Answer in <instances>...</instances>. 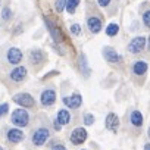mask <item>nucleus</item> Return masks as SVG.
I'll return each mask as SVG.
<instances>
[{
  "label": "nucleus",
  "mask_w": 150,
  "mask_h": 150,
  "mask_svg": "<svg viewBox=\"0 0 150 150\" xmlns=\"http://www.w3.org/2000/svg\"><path fill=\"white\" fill-rule=\"evenodd\" d=\"M71 31H72V34L78 35V34H81V27H80L78 24H74V25L71 27Z\"/></svg>",
  "instance_id": "a878e982"
},
{
  "label": "nucleus",
  "mask_w": 150,
  "mask_h": 150,
  "mask_svg": "<svg viewBox=\"0 0 150 150\" xmlns=\"http://www.w3.org/2000/svg\"><path fill=\"white\" fill-rule=\"evenodd\" d=\"M44 22H46V25H47V28H49V31H50V34H52V37L54 38V41H62V38H63V35L60 34V31L57 30V27L50 21V19H44Z\"/></svg>",
  "instance_id": "4468645a"
},
{
  "label": "nucleus",
  "mask_w": 150,
  "mask_h": 150,
  "mask_svg": "<svg viewBox=\"0 0 150 150\" xmlns=\"http://www.w3.org/2000/svg\"><path fill=\"white\" fill-rule=\"evenodd\" d=\"M97 2H99V5H100V6H103V8H105V6H108V5L110 3V0H97Z\"/></svg>",
  "instance_id": "cd10ccee"
},
{
  "label": "nucleus",
  "mask_w": 150,
  "mask_h": 150,
  "mask_svg": "<svg viewBox=\"0 0 150 150\" xmlns=\"http://www.w3.org/2000/svg\"><path fill=\"white\" fill-rule=\"evenodd\" d=\"M8 140H9L11 143H13V144L22 141V140H24V132H22V129H19V128H12V129H9V131H8Z\"/></svg>",
  "instance_id": "9b49d317"
},
{
  "label": "nucleus",
  "mask_w": 150,
  "mask_h": 150,
  "mask_svg": "<svg viewBox=\"0 0 150 150\" xmlns=\"http://www.w3.org/2000/svg\"><path fill=\"white\" fill-rule=\"evenodd\" d=\"M56 11L57 12H62L63 9H65V6H66V0H56Z\"/></svg>",
  "instance_id": "4be33fe9"
},
{
  "label": "nucleus",
  "mask_w": 150,
  "mask_h": 150,
  "mask_svg": "<svg viewBox=\"0 0 150 150\" xmlns=\"http://www.w3.org/2000/svg\"><path fill=\"white\" fill-rule=\"evenodd\" d=\"M25 77H27V68H25V66H18V68H15V69L11 72V78H12L13 81H16V83L22 81Z\"/></svg>",
  "instance_id": "ddd939ff"
},
{
  "label": "nucleus",
  "mask_w": 150,
  "mask_h": 150,
  "mask_svg": "<svg viewBox=\"0 0 150 150\" xmlns=\"http://www.w3.org/2000/svg\"><path fill=\"white\" fill-rule=\"evenodd\" d=\"M86 140H87V131H86V128L78 127V128H75V129L71 132V143L75 144V146L83 144Z\"/></svg>",
  "instance_id": "7ed1b4c3"
},
{
  "label": "nucleus",
  "mask_w": 150,
  "mask_h": 150,
  "mask_svg": "<svg viewBox=\"0 0 150 150\" xmlns=\"http://www.w3.org/2000/svg\"><path fill=\"white\" fill-rule=\"evenodd\" d=\"M80 71H81V74L84 75V78H88L90 74H91L90 66H88V62H87V57H86L84 53L80 56Z\"/></svg>",
  "instance_id": "2eb2a0df"
},
{
  "label": "nucleus",
  "mask_w": 150,
  "mask_h": 150,
  "mask_svg": "<svg viewBox=\"0 0 150 150\" xmlns=\"http://www.w3.org/2000/svg\"><path fill=\"white\" fill-rule=\"evenodd\" d=\"M131 124L134 127H141L143 125V115L138 112V110H134L131 113Z\"/></svg>",
  "instance_id": "6ab92c4d"
},
{
  "label": "nucleus",
  "mask_w": 150,
  "mask_h": 150,
  "mask_svg": "<svg viewBox=\"0 0 150 150\" xmlns=\"http://www.w3.org/2000/svg\"><path fill=\"white\" fill-rule=\"evenodd\" d=\"M78 5H80V0H66V11L69 12V13H74L75 12V9L78 8Z\"/></svg>",
  "instance_id": "aec40b11"
},
{
  "label": "nucleus",
  "mask_w": 150,
  "mask_h": 150,
  "mask_svg": "<svg viewBox=\"0 0 150 150\" xmlns=\"http://www.w3.org/2000/svg\"><path fill=\"white\" fill-rule=\"evenodd\" d=\"M60 125H66L71 122V113L66 110V109H62L57 112V119H56Z\"/></svg>",
  "instance_id": "f3484780"
},
{
  "label": "nucleus",
  "mask_w": 150,
  "mask_h": 150,
  "mask_svg": "<svg viewBox=\"0 0 150 150\" xmlns=\"http://www.w3.org/2000/svg\"><path fill=\"white\" fill-rule=\"evenodd\" d=\"M53 127H54V129H57V131H59V129L62 128V125H60V124H59L57 121H54V124H53Z\"/></svg>",
  "instance_id": "c756f323"
},
{
  "label": "nucleus",
  "mask_w": 150,
  "mask_h": 150,
  "mask_svg": "<svg viewBox=\"0 0 150 150\" xmlns=\"http://www.w3.org/2000/svg\"><path fill=\"white\" fill-rule=\"evenodd\" d=\"M103 56L109 63H118L122 60V57L116 53V50H113L112 47H105L103 49Z\"/></svg>",
  "instance_id": "1a4fd4ad"
},
{
  "label": "nucleus",
  "mask_w": 150,
  "mask_h": 150,
  "mask_svg": "<svg viewBox=\"0 0 150 150\" xmlns=\"http://www.w3.org/2000/svg\"><path fill=\"white\" fill-rule=\"evenodd\" d=\"M149 50H150V35H149Z\"/></svg>",
  "instance_id": "473e14b6"
},
{
  "label": "nucleus",
  "mask_w": 150,
  "mask_h": 150,
  "mask_svg": "<svg viewBox=\"0 0 150 150\" xmlns=\"http://www.w3.org/2000/svg\"><path fill=\"white\" fill-rule=\"evenodd\" d=\"M30 59H31L33 63H40V62L44 60V53L41 50H33L30 53Z\"/></svg>",
  "instance_id": "a211bd4d"
},
{
  "label": "nucleus",
  "mask_w": 150,
  "mask_h": 150,
  "mask_svg": "<svg viewBox=\"0 0 150 150\" xmlns=\"http://www.w3.org/2000/svg\"><path fill=\"white\" fill-rule=\"evenodd\" d=\"M118 31H119V25H118V24H115V22H112V24H109V25L106 27V34H108L109 37L116 35V34H118Z\"/></svg>",
  "instance_id": "412c9836"
},
{
  "label": "nucleus",
  "mask_w": 150,
  "mask_h": 150,
  "mask_svg": "<svg viewBox=\"0 0 150 150\" xmlns=\"http://www.w3.org/2000/svg\"><path fill=\"white\" fill-rule=\"evenodd\" d=\"M52 150H66V147H63L62 144H57V146H54Z\"/></svg>",
  "instance_id": "c85d7f7f"
},
{
  "label": "nucleus",
  "mask_w": 150,
  "mask_h": 150,
  "mask_svg": "<svg viewBox=\"0 0 150 150\" xmlns=\"http://www.w3.org/2000/svg\"><path fill=\"white\" fill-rule=\"evenodd\" d=\"M147 69H149V66H147V63L144 60H137L134 63V66H132V71H134L135 75H143V74L147 72Z\"/></svg>",
  "instance_id": "dca6fc26"
},
{
  "label": "nucleus",
  "mask_w": 150,
  "mask_h": 150,
  "mask_svg": "<svg viewBox=\"0 0 150 150\" xmlns=\"http://www.w3.org/2000/svg\"><path fill=\"white\" fill-rule=\"evenodd\" d=\"M13 102L16 105H19L21 108H34L35 106V100L31 94L28 93H18L13 96Z\"/></svg>",
  "instance_id": "f03ea898"
},
{
  "label": "nucleus",
  "mask_w": 150,
  "mask_h": 150,
  "mask_svg": "<svg viewBox=\"0 0 150 150\" xmlns=\"http://www.w3.org/2000/svg\"><path fill=\"white\" fill-rule=\"evenodd\" d=\"M144 150H150V143H147V144L144 146Z\"/></svg>",
  "instance_id": "7c9ffc66"
},
{
  "label": "nucleus",
  "mask_w": 150,
  "mask_h": 150,
  "mask_svg": "<svg viewBox=\"0 0 150 150\" xmlns=\"http://www.w3.org/2000/svg\"><path fill=\"white\" fill-rule=\"evenodd\" d=\"M40 100H41V105L43 106H52L56 102V93H54V90H44L41 93Z\"/></svg>",
  "instance_id": "9d476101"
},
{
  "label": "nucleus",
  "mask_w": 150,
  "mask_h": 150,
  "mask_svg": "<svg viewBox=\"0 0 150 150\" xmlns=\"http://www.w3.org/2000/svg\"><path fill=\"white\" fill-rule=\"evenodd\" d=\"M63 103H65V106H68L71 109H78L81 106V103H83V96L78 94V93H75L71 97H63Z\"/></svg>",
  "instance_id": "423d86ee"
},
{
  "label": "nucleus",
  "mask_w": 150,
  "mask_h": 150,
  "mask_svg": "<svg viewBox=\"0 0 150 150\" xmlns=\"http://www.w3.org/2000/svg\"><path fill=\"white\" fill-rule=\"evenodd\" d=\"M105 127L106 129L112 131V132H116L118 131V127H119V119L115 113H108L106 116V121H105Z\"/></svg>",
  "instance_id": "6e6552de"
},
{
  "label": "nucleus",
  "mask_w": 150,
  "mask_h": 150,
  "mask_svg": "<svg viewBox=\"0 0 150 150\" xmlns=\"http://www.w3.org/2000/svg\"><path fill=\"white\" fill-rule=\"evenodd\" d=\"M87 27L93 34H97V33L102 31V21L96 16H91V18L87 19Z\"/></svg>",
  "instance_id": "f8f14e48"
},
{
  "label": "nucleus",
  "mask_w": 150,
  "mask_h": 150,
  "mask_svg": "<svg viewBox=\"0 0 150 150\" xmlns=\"http://www.w3.org/2000/svg\"><path fill=\"white\" fill-rule=\"evenodd\" d=\"M8 62L12 63V65H18L21 60H22V52L18 49V47H11L8 50Z\"/></svg>",
  "instance_id": "0eeeda50"
},
{
  "label": "nucleus",
  "mask_w": 150,
  "mask_h": 150,
  "mask_svg": "<svg viewBox=\"0 0 150 150\" xmlns=\"http://www.w3.org/2000/svg\"><path fill=\"white\" fill-rule=\"evenodd\" d=\"M147 134H149V138H150V128L147 129Z\"/></svg>",
  "instance_id": "2f4dec72"
},
{
  "label": "nucleus",
  "mask_w": 150,
  "mask_h": 150,
  "mask_svg": "<svg viewBox=\"0 0 150 150\" xmlns=\"http://www.w3.org/2000/svg\"><path fill=\"white\" fill-rule=\"evenodd\" d=\"M84 124L86 125H93L94 124V116L91 113H86L84 115Z\"/></svg>",
  "instance_id": "5701e85b"
},
{
  "label": "nucleus",
  "mask_w": 150,
  "mask_h": 150,
  "mask_svg": "<svg viewBox=\"0 0 150 150\" xmlns=\"http://www.w3.org/2000/svg\"><path fill=\"white\" fill-rule=\"evenodd\" d=\"M143 22H144L146 27H150V11L144 12V15H143Z\"/></svg>",
  "instance_id": "b1692460"
},
{
  "label": "nucleus",
  "mask_w": 150,
  "mask_h": 150,
  "mask_svg": "<svg viewBox=\"0 0 150 150\" xmlns=\"http://www.w3.org/2000/svg\"><path fill=\"white\" fill-rule=\"evenodd\" d=\"M28 121H30V116H28V112L25 109H15L12 112V116H11V122L19 128H24L28 125Z\"/></svg>",
  "instance_id": "f257e3e1"
},
{
  "label": "nucleus",
  "mask_w": 150,
  "mask_h": 150,
  "mask_svg": "<svg viewBox=\"0 0 150 150\" xmlns=\"http://www.w3.org/2000/svg\"><path fill=\"white\" fill-rule=\"evenodd\" d=\"M47 138H49V129L47 128H38L33 135V143L35 146H43L47 141Z\"/></svg>",
  "instance_id": "39448f33"
},
{
  "label": "nucleus",
  "mask_w": 150,
  "mask_h": 150,
  "mask_svg": "<svg viewBox=\"0 0 150 150\" xmlns=\"http://www.w3.org/2000/svg\"><path fill=\"white\" fill-rule=\"evenodd\" d=\"M0 150H3V147H0Z\"/></svg>",
  "instance_id": "72a5a7b5"
},
{
  "label": "nucleus",
  "mask_w": 150,
  "mask_h": 150,
  "mask_svg": "<svg viewBox=\"0 0 150 150\" xmlns=\"http://www.w3.org/2000/svg\"><path fill=\"white\" fill-rule=\"evenodd\" d=\"M11 15H12V12H11V9H9V8L3 9V19H9V18H11Z\"/></svg>",
  "instance_id": "bb28decb"
},
{
  "label": "nucleus",
  "mask_w": 150,
  "mask_h": 150,
  "mask_svg": "<svg viewBox=\"0 0 150 150\" xmlns=\"http://www.w3.org/2000/svg\"><path fill=\"white\" fill-rule=\"evenodd\" d=\"M144 47H146V37H143V35H138V37L132 38L131 43L128 44V50H129L131 53H138V52H141Z\"/></svg>",
  "instance_id": "20e7f679"
},
{
  "label": "nucleus",
  "mask_w": 150,
  "mask_h": 150,
  "mask_svg": "<svg viewBox=\"0 0 150 150\" xmlns=\"http://www.w3.org/2000/svg\"><path fill=\"white\" fill-rule=\"evenodd\" d=\"M9 110V105L8 103H3V105H0V116H5Z\"/></svg>",
  "instance_id": "393cba45"
}]
</instances>
